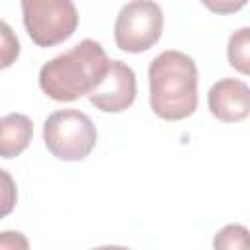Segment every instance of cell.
<instances>
[{"label": "cell", "mask_w": 250, "mask_h": 250, "mask_svg": "<svg viewBox=\"0 0 250 250\" xmlns=\"http://www.w3.org/2000/svg\"><path fill=\"white\" fill-rule=\"evenodd\" d=\"M107 64L104 47L94 39H84L41 66L39 86L55 102H74L100 84Z\"/></svg>", "instance_id": "obj_1"}, {"label": "cell", "mask_w": 250, "mask_h": 250, "mask_svg": "<svg viewBox=\"0 0 250 250\" xmlns=\"http://www.w3.org/2000/svg\"><path fill=\"white\" fill-rule=\"evenodd\" d=\"M150 107L166 121L189 117L197 107V66L182 51H164L148 66Z\"/></svg>", "instance_id": "obj_2"}, {"label": "cell", "mask_w": 250, "mask_h": 250, "mask_svg": "<svg viewBox=\"0 0 250 250\" xmlns=\"http://www.w3.org/2000/svg\"><path fill=\"white\" fill-rule=\"evenodd\" d=\"M43 141L59 160H84L96 146V125L78 109H59L45 119Z\"/></svg>", "instance_id": "obj_3"}, {"label": "cell", "mask_w": 250, "mask_h": 250, "mask_svg": "<svg viewBox=\"0 0 250 250\" xmlns=\"http://www.w3.org/2000/svg\"><path fill=\"white\" fill-rule=\"evenodd\" d=\"M23 25L39 47L66 41L78 27V10L72 0H21Z\"/></svg>", "instance_id": "obj_4"}, {"label": "cell", "mask_w": 250, "mask_h": 250, "mask_svg": "<svg viewBox=\"0 0 250 250\" xmlns=\"http://www.w3.org/2000/svg\"><path fill=\"white\" fill-rule=\"evenodd\" d=\"M164 14L154 0L127 2L115 20V45L125 53L148 51L162 35Z\"/></svg>", "instance_id": "obj_5"}, {"label": "cell", "mask_w": 250, "mask_h": 250, "mask_svg": "<svg viewBox=\"0 0 250 250\" xmlns=\"http://www.w3.org/2000/svg\"><path fill=\"white\" fill-rule=\"evenodd\" d=\"M137 98V80L129 64L121 61H109L107 70L100 84L88 94L94 107L105 113L125 111Z\"/></svg>", "instance_id": "obj_6"}, {"label": "cell", "mask_w": 250, "mask_h": 250, "mask_svg": "<svg viewBox=\"0 0 250 250\" xmlns=\"http://www.w3.org/2000/svg\"><path fill=\"white\" fill-rule=\"evenodd\" d=\"M209 111L223 123H238L250 113V88L236 78L215 82L207 94Z\"/></svg>", "instance_id": "obj_7"}, {"label": "cell", "mask_w": 250, "mask_h": 250, "mask_svg": "<svg viewBox=\"0 0 250 250\" xmlns=\"http://www.w3.org/2000/svg\"><path fill=\"white\" fill-rule=\"evenodd\" d=\"M33 123L23 113H8L0 117V156L16 158L31 143Z\"/></svg>", "instance_id": "obj_8"}, {"label": "cell", "mask_w": 250, "mask_h": 250, "mask_svg": "<svg viewBox=\"0 0 250 250\" xmlns=\"http://www.w3.org/2000/svg\"><path fill=\"white\" fill-rule=\"evenodd\" d=\"M227 57L232 68H236L242 74L250 72V29L248 27H240L230 35Z\"/></svg>", "instance_id": "obj_9"}, {"label": "cell", "mask_w": 250, "mask_h": 250, "mask_svg": "<svg viewBox=\"0 0 250 250\" xmlns=\"http://www.w3.org/2000/svg\"><path fill=\"white\" fill-rule=\"evenodd\" d=\"M20 57V41L14 29L0 20V68H8Z\"/></svg>", "instance_id": "obj_10"}, {"label": "cell", "mask_w": 250, "mask_h": 250, "mask_svg": "<svg viewBox=\"0 0 250 250\" xmlns=\"http://www.w3.org/2000/svg\"><path fill=\"white\" fill-rule=\"evenodd\" d=\"M248 230L240 225H227L223 230L217 232L215 236V248H246L248 246V238H246Z\"/></svg>", "instance_id": "obj_11"}, {"label": "cell", "mask_w": 250, "mask_h": 250, "mask_svg": "<svg viewBox=\"0 0 250 250\" xmlns=\"http://www.w3.org/2000/svg\"><path fill=\"white\" fill-rule=\"evenodd\" d=\"M18 201V188L14 178L0 168V219L10 215Z\"/></svg>", "instance_id": "obj_12"}, {"label": "cell", "mask_w": 250, "mask_h": 250, "mask_svg": "<svg viewBox=\"0 0 250 250\" xmlns=\"http://www.w3.org/2000/svg\"><path fill=\"white\" fill-rule=\"evenodd\" d=\"M201 4L219 16H227V14H234L240 8L246 6V0H201Z\"/></svg>", "instance_id": "obj_13"}, {"label": "cell", "mask_w": 250, "mask_h": 250, "mask_svg": "<svg viewBox=\"0 0 250 250\" xmlns=\"http://www.w3.org/2000/svg\"><path fill=\"white\" fill-rule=\"evenodd\" d=\"M27 246H29V242L25 240V236L21 232H16V230L0 232V250H4V248H8V250H12V248H27Z\"/></svg>", "instance_id": "obj_14"}]
</instances>
